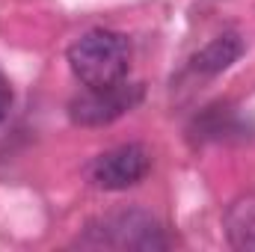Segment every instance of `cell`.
<instances>
[{"instance_id":"277c9868","label":"cell","mask_w":255,"mask_h":252,"mask_svg":"<svg viewBox=\"0 0 255 252\" xmlns=\"http://www.w3.org/2000/svg\"><path fill=\"white\" fill-rule=\"evenodd\" d=\"M148 169H151L148 148L139 142H125L98 154L89 166V178L101 190H128L139 184L148 175Z\"/></svg>"},{"instance_id":"7a4b0ae2","label":"cell","mask_w":255,"mask_h":252,"mask_svg":"<svg viewBox=\"0 0 255 252\" xmlns=\"http://www.w3.org/2000/svg\"><path fill=\"white\" fill-rule=\"evenodd\" d=\"M83 247H107V250H166L169 241L163 235V226L157 223V217H151L142 208H125L107 217H98L86 226Z\"/></svg>"},{"instance_id":"8992f818","label":"cell","mask_w":255,"mask_h":252,"mask_svg":"<svg viewBox=\"0 0 255 252\" xmlns=\"http://www.w3.org/2000/svg\"><path fill=\"white\" fill-rule=\"evenodd\" d=\"M223 223H226V238L235 250L255 252V193L238 196L226 208Z\"/></svg>"},{"instance_id":"3957f363","label":"cell","mask_w":255,"mask_h":252,"mask_svg":"<svg viewBox=\"0 0 255 252\" xmlns=\"http://www.w3.org/2000/svg\"><path fill=\"white\" fill-rule=\"evenodd\" d=\"M145 95L142 83H128L119 80L113 86H98V89H83L68 101V119L80 127H104L116 119L130 113Z\"/></svg>"},{"instance_id":"52a82bcc","label":"cell","mask_w":255,"mask_h":252,"mask_svg":"<svg viewBox=\"0 0 255 252\" xmlns=\"http://www.w3.org/2000/svg\"><path fill=\"white\" fill-rule=\"evenodd\" d=\"M9 107H12V83H9V80L0 74V122L6 119Z\"/></svg>"},{"instance_id":"5b68a950","label":"cell","mask_w":255,"mask_h":252,"mask_svg":"<svg viewBox=\"0 0 255 252\" xmlns=\"http://www.w3.org/2000/svg\"><path fill=\"white\" fill-rule=\"evenodd\" d=\"M244 39L238 33H220L217 39H211L196 57H193V71L196 74H205V77H214L226 68L238 63L244 57Z\"/></svg>"},{"instance_id":"6da1fadb","label":"cell","mask_w":255,"mask_h":252,"mask_svg":"<svg viewBox=\"0 0 255 252\" xmlns=\"http://www.w3.org/2000/svg\"><path fill=\"white\" fill-rule=\"evenodd\" d=\"M68 65L74 77L89 89L113 86L128 77L130 42L116 30H104V27L89 30L68 48Z\"/></svg>"}]
</instances>
